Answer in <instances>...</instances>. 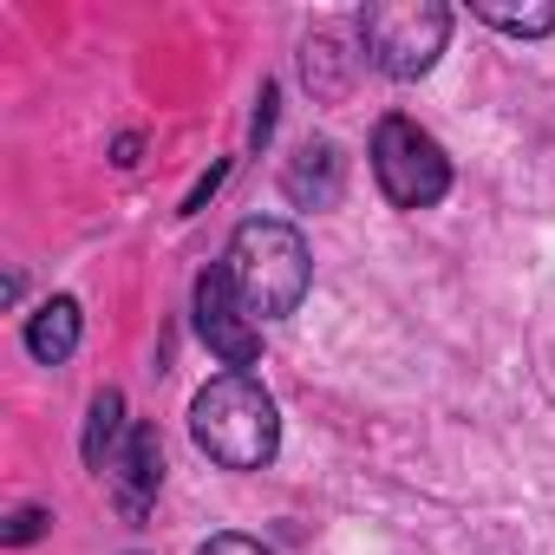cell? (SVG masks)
Returning <instances> with one entry per match:
<instances>
[{"label":"cell","instance_id":"cell-1","mask_svg":"<svg viewBox=\"0 0 555 555\" xmlns=\"http://www.w3.org/2000/svg\"><path fill=\"white\" fill-rule=\"evenodd\" d=\"M222 268H229V282H235V295H242V308H248L255 321L295 314L301 295H308V274H314L301 229H295V222H268V216H255V222H242V229L229 235Z\"/></svg>","mask_w":555,"mask_h":555},{"label":"cell","instance_id":"cell-2","mask_svg":"<svg viewBox=\"0 0 555 555\" xmlns=\"http://www.w3.org/2000/svg\"><path fill=\"white\" fill-rule=\"evenodd\" d=\"M190 431L222 470H261L274 451H282V412H274L268 386H255L248 373L209 379L196 392V405H190Z\"/></svg>","mask_w":555,"mask_h":555},{"label":"cell","instance_id":"cell-3","mask_svg":"<svg viewBox=\"0 0 555 555\" xmlns=\"http://www.w3.org/2000/svg\"><path fill=\"white\" fill-rule=\"evenodd\" d=\"M444 40H451V8H438V0H373L360 14V47L392 79L431 73Z\"/></svg>","mask_w":555,"mask_h":555},{"label":"cell","instance_id":"cell-4","mask_svg":"<svg viewBox=\"0 0 555 555\" xmlns=\"http://www.w3.org/2000/svg\"><path fill=\"white\" fill-rule=\"evenodd\" d=\"M373 177H379V190H386L399 209H431V203L451 190V157H444V144H438L425 125L386 118V125L373 131Z\"/></svg>","mask_w":555,"mask_h":555},{"label":"cell","instance_id":"cell-5","mask_svg":"<svg viewBox=\"0 0 555 555\" xmlns=\"http://www.w3.org/2000/svg\"><path fill=\"white\" fill-rule=\"evenodd\" d=\"M196 334L209 340V353L222 366H255V353H261V321L242 308L229 268H209L196 282Z\"/></svg>","mask_w":555,"mask_h":555},{"label":"cell","instance_id":"cell-6","mask_svg":"<svg viewBox=\"0 0 555 555\" xmlns=\"http://www.w3.org/2000/svg\"><path fill=\"white\" fill-rule=\"evenodd\" d=\"M105 477H112V490H118V509H125V516H144L151 496H157V477H164V444H157V431H151V425H131V438H125V451H118V464H112Z\"/></svg>","mask_w":555,"mask_h":555},{"label":"cell","instance_id":"cell-7","mask_svg":"<svg viewBox=\"0 0 555 555\" xmlns=\"http://www.w3.org/2000/svg\"><path fill=\"white\" fill-rule=\"evenodd\" d=\"M73 347H79V301H47L34 321H27V353L40 360V366H66L73 360Z\"/></svg>","mask_w":555,"mask_h":555},{"label":"cell","instance_id":"cell-8","mask_svg":"<svg viewBox=\"0 0 555 555\" xmlns=\"http://www.w3.org/2000/svg\"><path fill=\"white\" fill-rule=\"evenodd\" d=\"M125 438H131L125 399H118V392H99V399H92V425H86V464H92V470H112L118 451H125Z\"/></svg>","mask_w":555,"mask_h":555},{"label":"cell","instance_id":"cell-9","mask_svg":"<svg viewBox=\"0 0 555 555\" xmlns=\"http://www.w3.org/2000/svg\"><path fill=\"white\" fill-rule=\"evenodd\" d=\"M477 21H490V27H503V34L535 40V34H555V0H535V8H503V0H477Z\"/></svg>","mask_w":555,"mask_h":555},{"label":"cell","instance_id":"cell-10","mask_svg":"<svg viewBox=\"0 0 555 555\" xmlns=\"http://www.w3.org/2000/svg\"><path fill=\"white\" fill-rule=\"evenodd\" d=\"M196 555H274V548H261L255 535H209Z\"/></svg>","mask_w":555,"mask_h":555}]
</instances>
